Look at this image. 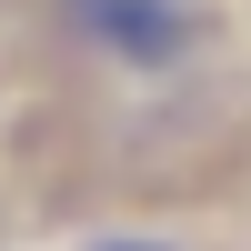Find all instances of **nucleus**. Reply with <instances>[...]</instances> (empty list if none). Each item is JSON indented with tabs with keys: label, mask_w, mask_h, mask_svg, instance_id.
Masks as SVG:
<instances>
[{
	"label": "nucleus",
	"mask_w": 251,
	"mask_h": 251,
	"mask_svg": "<svg viewBox=\"0 0 251 251\" xmlns=\"http://www.w3.org/2000/svg\"><path fill=\"white\" fill-rule=\"evenodd\" d=\"M60 30L91 40V50L121 60V71H171V60L201 40V10L191 0H60Z\"/></svg>",
	"instance_id": "1"
}]
</instances>
